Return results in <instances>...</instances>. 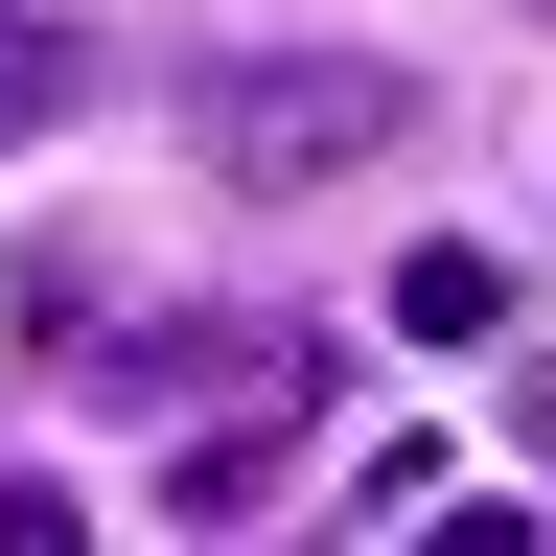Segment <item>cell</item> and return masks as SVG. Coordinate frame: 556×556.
Returning a JSON list of instances; mask_svg holds the SVG:
<instances>
[{
    "mask_svg": "<svg viewBox=\"0 0 556 556\" xmlns=\"http://www.w3.org/2000/svg\"><path fill=\"white\" fill-rule=\"evenodd\" d=\"M186 139H208V186H348V163H371V139H417V70H348V47H232V70H208V93H186Z\"/></svg>",
    "mask_w": 556,
    "mask_h": 556,
    "instance_id": "cell-1",
    "label": "cell"
},
{
    "mask_svg": "<svg viewBox=\"0 0 556 556\" xmlns=\"http://www.w3.org/2000/svg\"><path fill=\"white\" fill-rule=\"evenodd\" d=\"M394 325L417 348H486V325H510V255H486V232H417L394 255Z\"/></svg>",
    "mask_w": 556,
    "mask_h": 556,
    "instance_id": "cell-2",
    "label": "cell"
},
{
    "mask_svg": "<svg viewBox=\"0 0 556 556\" xmlns=\"http://www.w3.org/2000/svg\"><path fill=\"white\" fill-rule=\"evenodd\" d=\"M70 116V24H0V139H47Z\"/></svg>",
    "mask_w": 556,
    "mask_h": 556,
    "instance_id": "cell-3",
    "label": "cell"
},
{
    "mask_svg": "<svg viewBox=\"0 0 556 556\" xmlns=\"http://www.w3.org/2000/svg\"><path fill=\"white\" fill-rule=\"evenodd\" d=\"M417 556H533V510H441V486H417Z\"/></svg>",
    "mask_w": 556,
    "mask_h": 556,
    "instance_id": "cell-4",
    "label": "cell"
},
{
    "mask_svg": "<svg viewBox=\"0 0 556 556\" xmlns=\"http://www.w3.org/2000/svg\"><path fill=\"white\" fill-rule=\"evenodd\" d=\"M0 556H70V510H47V486H0Z\"/></svg>",
    "mask_w": 556,
    "mask_h": 556,
    "instance_id": "cell-5",
    "label": "cell"
}]
</instances>
